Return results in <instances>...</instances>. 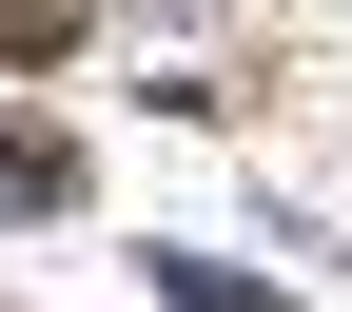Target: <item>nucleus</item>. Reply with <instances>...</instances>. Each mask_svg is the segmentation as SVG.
<instances>
[{
    "instance_id": "f257e3e1",
    "label": "nucleus",
    "mask_w": 352,
    "mask_h": 312,
    "mask_svg": "<svg viewBox=\"0 0 352 312\" xmlns=\"http://www.w3.org/2000/svg\"><path fill=\"white\" fill-rule=\"evenodd\" d=\"M78 195V137H59V117H0V215H59Z\"/></svg>"
},
{
    "instance_id": "f03ea898",
    "label": "nucleus",
    "mask_w": 352,
    "mask_h": 312,
    "mask_svg": "<svg viewBox=\"0 0 352 312\" xmlns=\"http://www.w3.org/2000/svg\"><path fill=\"white\" fill-rule=\"evenodd\" d=\"M78 20L98 0H0V59H78Z\"/></svg>"
}]
</instances>
